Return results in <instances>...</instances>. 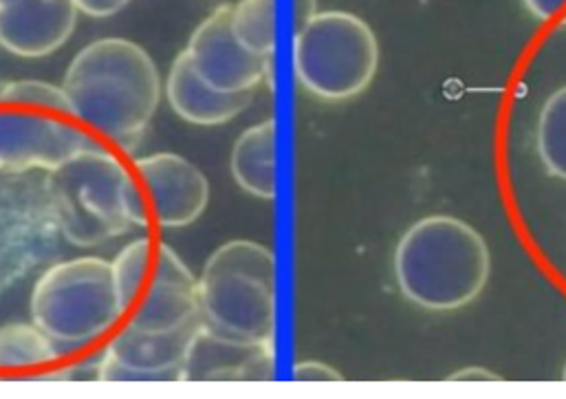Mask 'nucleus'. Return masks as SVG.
<instances>
[{
  "label": "nucleus",
  "mask_w": 566,
  "mask_h": 399,
  "mask_svg": "<svg viewBox=\"0 0 566 399\" xmlns=\"http://www.w3.org/2000/svg\"><path fill=\"white\" fill-rule=\"evenodd\" d=\"M69 115L130 150L161 102V77L144 46L126 38H102L71 60L62 82Z\"/></svg>",
  "instance_id": "obj_1"
},
{
  "label": "nucleus",
  "mask_w": 566,
  "mask_h": 399,
  "mask_svg": "<svg viewBox=\"0 0 566 399\" xmlns=\"http://www.w3.org/2000/svg\"><path fill=\"white\" fill-rule=\"evenodd\" d=\"M401 296L426 312H457L485 292L492 254L476 228L450 214L412 223L392 254Z\"/></svg>",
  "instance_id": "obj_2"
},
{
  "label": "nucleus",
  "mask_w": 566,
  "mask_h": 399,
  "mask_svg": "<svg viewBox=\"0 0 566 399\" xmlns=\"http://www.w3.org/2000/svg\"><path fill=\"white\" fill-rule=\"evenodd\" d=\"M201 323L245 345H274L276 256L268 245L237 239L217 248L199 276Z\"/></svg>",
  "instance_id": "obj_3"
},
{
  "label": "nucleus",
  "mask_w": 566,
  "mask_h": 399,
  "mask_svg": "<svg viewBox=\"0 0 566 399\" xmlns=\"http://www.w3.org/2000/svg\"><path fill=\"white\" fill-rule=\"evenodd\" d=\"M133 175L106 148L93 144L46 172L60 234L75 248H95L124 237Z\"/></svg>",
  "instance_id": "obj_4"
},
{
  "label": "nucleus",
  "mask_w": 566,
  "mask_h": 399,
  "mask_svg": "<svg viewBox=\"0 0 566 399\" xmlns=\"http://www.w3.org/2000/svg\"><path fill=\"white\" fill-rule=\"evenodd\" d=\"M31 323L57 347H86L106 336L124 307L111 263L80 256L46 267L31 290Z\"/></svg>",
  "instance_id": "obj_5"
},
{
  "label": "nucleus",
  "mask_w": 566,
  "mask_h": 399,
  "mask_svg": "<svg viewBox=\"0 0 566 399\" xmlns=\"http://www.w3.org/2000/svg\"><path fill=\"white\" fill-rule=\"evenodd\" d=\"M379 69V40L350 11H317L293 35V73L300 86L326 102L361 95Z\"/></svg>",
  "instance_id": "obj_6"
},
{
  "label": "nucleus",
  "mask_w": 566,
  "mask_h": 399,
  "mask_svg": "<svg viewBox=\"0 0 566 399\" xmlns=\"http://www.w3.org/2000/svg\"><path fill=\"white\" fill-rule=\"evenodd\" d=\"M60 237L46 177L0 172V298L55 254Z\"/></svg>",
  "instance_id": "obj_7"
},
{
  "label": "nucleus",
  "mask_w": 566,
  "mask_h": 399,
  "mask_svg": "<svg viewBox=\"0 0 566 399\" xmlns=\"http://www.w3.org/2000/svg\"><path fill=\"white\" fill-rule=\"evenodd\" d=\"M88 146L91 137L55 113L0 104V172H49Z\"/></svg>",
  "instance_id": "obj_8"
},
{
  "label": "nucleus",
  "mask_w": 566,
  "mask_h": 399,
  "mask_svg": "<svg viewBox=\"0 0 566 399\" xmlns=\"http://www.w3.org/2000/svg\"><path fill=\"white\" fill-rule=\"evenodd\" d=\"M124 318L128 329L146 334H172L201 321L199 279L166 243H157L150 270Z\"/></svg>",
  "instance_id": "obj_9"
},
{
  "label": "nucleus",
  "mask_w": 566,
  "mask_h": 399,
  "mask_svg": "<svg viewBox=\"0 0 566 399\" xmlns=\"http://www.w3.org/2000/svg\"><path fill=\"white\" fill-rule=\"evenodd\" d=\"M139 186L150 223L179 230L192 225L210 203L208 177L186 157L155 153L135 159Z\"/></svg>",
  "instance_id": "obj_10"
},
{
  "label": "nucleus",
  "mask_w": 566,
  "mask_h": 399,
  "mask_svg": "<svg viewBox=\"0 0 566 399\" xmlns=\"http://www.w3.org/2000/svg\"><path fill=\"white\" fill-rule=\"evenodd\" d=\"M186 51L197 73L226 93H254L272 73L274 55H259L237 38L232 4L217 7L195 29Z\"/></svg>",
  "instance_id": "obj_11"
},
{
  "label": "nucleus",
  "mask_w": 566,
  "mask_h": 399,
  "mask_svg": "<svg viewBox=\"0 0 566 399\" xmlns=\"http://www.w3.org/2000/svg\"><path fill=\"white\" fill-rule=\"evenodd\" d=\"M199 325V323H197ZM195 327L172 334H146L124 327L95 367L99 382H181V367Z\"/></svg>",
  "instance_id": "obj_12"
},
{
  "label": "nucleus",
  "mask_w": 566,
  "mask_h": 399,
  "mask_svg": "<svg viewBox=\"0 0 566 399\" xmlns=\"http://www.w3.org/2000/svg\"><path fill=\"white\" fill-rule=\"evenodd\" d=\"M274 378V345H245L201 321L181 367V382H265Z\"/></svg>",
  "instance_id": "obj_13"
},
{
  "label": "nucleus",
  "mask_w": 566,
  "mask_h": 399,
  "mask_svg": "<svg viewBox=\"0 0 566 399\" xmlns=\"http://www.w3.org/2000/svg\"><path fill=\"white\" fill-rule=\"evenodd\" d=\"M73 0H0V46L20 57L57 51L77 22Z\"/></svg>",
  "instance_id": "obj_14"
},
{
  "label": "nucleus",
  "mask_w": 566,
  "mask_h": 399,
  "mask_svg": "<svg viewBox=\"0 0 566 399\" xmlns=\"http://www.w3.org/2000/svg\"><path fill=\"white\" fill-rule=\"evenodd\" d=\"M164 91L170 108L195 126L228 124L254 99V93H226L210 86L192 66L186 49L175 57Z\"/></svg>",
  "instance_id": "obj_15"
},
{
  "label": "nucleus",
  "mask_w": 566,
  "mask_h": 399,
  "mask_svg": "<svg viewBox=\"0 0 566 399\" xmlns=\"http://www.w3.org/2000/svg\"><path fill=\"white\" fill-rule=\"evenodd\" d=\"M232 177L256 199L276 197V122L265 119L239 135L230 157Z\"/></svg>",
  "instance_id": "obj_16"
},
{
  "label": "nucleus",
  "mask_w": 566,
  "mask_h": 399,
  "mask_svg": "<svg viewBox=\"0 0 566 399\" xmlns=\"http://www.w3.org/2000/svg\"><path fill=\"white\" fill-rule=\"evenodd\" d=\"M60 347L33 323H9L0 327V371L42 369L55 363Z\"/></svg>",
  "instance_id": "obj_17"
},
{
  "label": "nucleus",
  "mask_w": 566,
  "mask_h": 399,
  "mask_svg": "<svg viewBox=\"0 0 566 399\" xmlns=\"http://www.w3.org/2000/svg\"><path fill=\"white\" fill-rule=\"evenodd\" d=\"M536 148L547 172L566 181V86L552 93L543 104L536 128Z\"/></svg>",
  "instance_id": "obj_18"
},
{
  "label": "nucleus",
  "mask_w": 566,
  "mask_h": 399,
  "mask_svg": "<svg viewBox=\"0 0 566 399\" xmlns=\"http://www.w3.org/2000/svg\"><path fill=\"white\" fill-rule=\"evenodd\" d=\"M237 38L259 55L276 51V0H239L232 4Z\"/></svg>",
  "instance_id": "obj_19"
},
{
  "label": "nucleus",
  "mask_w": 566,
  "mask_h": 399,
  "mask_svg": "<svg viewBox=\"0 0 566 399\" xmlns=\"http://www.w3.org/2000/svg\"><path fill=\"white\" fill-rule=\"evenodd\" d=\"M155 248H157V243L153 239L139 237V239L130 241L126 248H122V252L111 261L115 287H117L124 314L130 307L135 294L139 292V287L150 270Z\"/></svg>",
  "instance_id": "obj_20"
},
{
  "label": "nucleus",
  "mask_w": 566,
  "mask_h": 399,
  "mask_svg": "<svg viewBox=\"0 0 566 399\" xmlns=\"http://www.w3.org/2000/svg\"><path fill=\"white\" fill-rule=\"evenodd\" d=\"M0 104L29 106L57 115H69V102L62 86L42 82V80H13L2 82Z\"/></svg>",
  "instance_id": "obj_21"
},
{
  "label": "nucleus",
  "mask_w": 566,
  "mask_h": 399,
  "mask_svg": "<svg viewBox=\"0 0 566 399\" xmlns=\"http://www.w3.org/2000/svg\"><path fill=\"white\" fill-rule=\"evenodd\" d=\"M295 382H311V385H331V382H342L344 376L335 371L333 367L319 363V360H304L293 367Z\"/></svg>",
  "instance_id": "obj_22"
},
{
  "label": "nucleus",
  "mask_w": 566,
  "mask_h": 399,
  "mask_svg": "<svg viewBox=\"0 0 566 399\" xmlns=\"http://www.w3.org/2000/svg\"><path fill=\"white\" fill-rule=\"evenodd\" d=\"M523 2L534 18L566 27V0H523Z\"/></svg>",
  "instance_id": "obj_23"
},
{
  "label": "nucleus",
  "mask_w": 566,
  "mask_h": 399,
  "mask_svg": "<svg viewBox=\"0 0 566 399\" xmlns=\"http://www.w3.org/2000/svg\"><path fill=\"white\" fill-rule=\"evenodd\" d=\"M77 11L91 15V18H108L119 13L130 0H73Z\"/></svg>",
  "instance_id": "obj_24"
},
{
  "label": "nucleus",
  "mask_w": 566,
  "mask_h": 399,
  "mask_svg": "<svg viewBox=\"0 0 566 399\" xmlns=\"http://www.w3.org/2000/svg\"><path fill=\"white\" fill-rule=\"evenodd\" d=\"M450 382H501V378L499 376H494L492 371H488V369H461V371H457L454 376H450L448 378Z\"/></svg>",
  "instance_id": "obj_25"
},
{
  "label": "nucleus",
  "mask_w": 566,
  "mask_h": 399,
  "mask_svg": "<svg viewBox=\"0 0 566 399\" xmlns=\"http://www.w3.org/2000/svg\"><path fill=\"white\" fill-rule=\"evenodd\" d=\"M315 13H317V0H293L295 29H300L304 22H308Z\"/></svg>",
  "instance_id": "obj_26"
},
{
  "label": "nucleus",
  "mask_w": 566,
  "mask_h": 399,
  "mask_svg": "<svg viewBox=\"0 0 566 399\" xmlns=\"http://www.w3.org/2000/svg\"><path fill=\"white\" fill-rule=\"evenodd\" d=\"M563 380L566 382V365H565V371H563Z\"/></svg>",
  "instance_id": "obj_27"
},
{
  "label": "nucleus",
  "mask_w": 566,
  "mask_h": 399,
  "mask_svg": "<svg viewBox=\"0 0 566 399\" xmlns=\"http://www.w3.org/2000/svg\"><path fill=\"white\" fill-rule=\"evenodd\" d=\"M0 93H2V82H0Z\"/></svg>",
  "instance_id": "obj_28"
}]
</instances>
